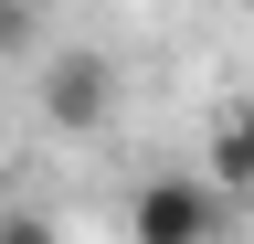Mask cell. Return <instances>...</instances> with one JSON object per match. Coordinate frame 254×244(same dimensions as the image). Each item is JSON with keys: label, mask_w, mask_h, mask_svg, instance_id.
I'll return each instance as SVG.
<instances>
[{"label": "cell", "mask_w": 254, "mask_h": 244, "mask_svg": "<svg viewBox=\"0 0 254 244\" xmlns=\"http://www.w3.org/2000/svg\"><path fill=\"white\" fill-rule=\"evenodd\" d=\"M106 117H117V64L85 53V43H53L43 53V128L53 138H95Z\"/></svg>", "instance_id": "obj_1"}, {"label": "cell", "mask_w": 254, "mask_h": 244, "mask_svg": "<svg viewBox=\"0 0 254 244\" xmlns=\"http://www.w3.org/2000/svg\"><path fill=\"white\" fill-rule=\"evenodd\" d=\"M127 234L138 244H212L222 234V191L190 180V170H159V180H138V202H127Z\"/></svg>", "instance_id": "obj_2"}, {"label": "cell", "mask_w": 254, "mask_h": 244, "mask_svg": "<svg viewBox=\"0 0 254 244\" xmlns=\"http://www.w3.org/2000/svg\"><path fill=\"white\" fill-rule=\"evenodd\" d=\"M212 191H254V106H233V117H222V128H212Z\"/></svg>", "instance_id": "obj_3"}, {"label": "cell", "mask_w": 254, "mask_h": 244, "mask_svg": "<svg viewBox=\"0 0 254 244\" xmlns=\"http://www.w3.org/2000/svg\"><path fill=\"white\" fill-rule=\"evenodd\" d=\"M43 21L53 0H0V53H43Z\"/></svg>", "instance_id": "obj_4"}, {"label": "cell", "mask_w": 254, "mask_h": 244, "mask_svg": "<svg viewBox=\"0 0 254 244\" xmlns=\"http://www.w3.org/2000/svg\"><path fill=\"white\" fill-rule=\"evenodd\" d=\"M0 244H64V234L43 223V212H0Z\"/></svg>", "instance_id": "obj_5"}]
</instances>
